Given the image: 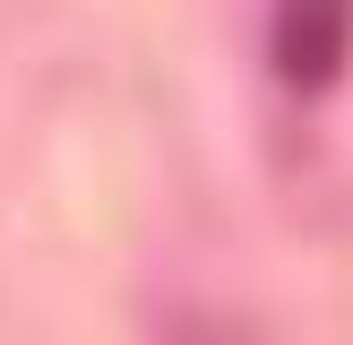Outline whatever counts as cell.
Returning <instances> with one entry per match:
<instances>
[{"label": "cell", "instance_id": "6da1fadb", "mask_svg": "<svg viewBox=\"0 0 353 345\" xmlns=\"http://www.w3.org/2000/svg\"><path fill=\"white\" fill-rule=\"evenodd\" d=\"M353 43V0H276V69L285 86H327Z\"/></svg>", "mask_w": 353, "mask_h": 345}]
</instances>
